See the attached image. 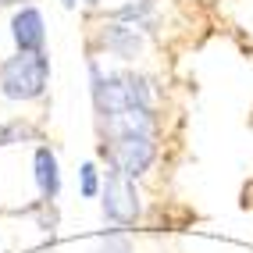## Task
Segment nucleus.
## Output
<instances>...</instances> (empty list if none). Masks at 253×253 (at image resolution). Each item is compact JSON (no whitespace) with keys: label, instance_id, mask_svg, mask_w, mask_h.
Wrapping results in <instances>:
<instances>
[{"label":"nucleus","instance_id":"10","mask_svg":"<svg viewBox=\"0 0 253 253\" xmlns=\"http://www.w3.org/2000/svg\"><path fill=\"white\" fill-rule=\"evenodd\" d=\"M96 253H132V243L125 232H107V235H100Z\"/></svg>","mask_w":253,"mask_h":253},{"label":"nucleus","instance_id":"6","mask_svg":"<svg viewBox=\"0 0 253 253\" xmlns=\"http://www.w3.org/2000/svg\"><path fill=\"white\" fill-rule=\"evenodd\" d=\"M11 36H14V43H18L22 54H43V46H46L43 14H40L36 7H22V11L11 18Z\"/></svg>","mask_w":253,"mask_h":253},{"label":"nucleus","instance_id":"4","mask_svg":"<svg viewBox=\"0 0 253 253\" xmlns=\"http://www.w3.org/2000/svg\"><path fill=\"white\" fill-rule=\"evenodd\" d=\"M100 207H104V217L111 225H136L143 204H139V193H136V178L122 175L118 168L111 164L104 171V185H100Z\"/></svg>","mask_w":253,"mask_h":253},{"label":"nucleus","instance_id":"2","mask_svg":"<svg viewBox=\"0 0 253 253\" xmlns=\"http://www.w3.org/2000/svg\"><path fill=\"white\" fill-rule=\"evenodd\" d=\"M50 82V57L43 54H14L0 64V93L7 100H40Z\"/></svg>","mask_w":253,"mask_h":253},{"label":"nucleus","instance_id":"3","mask_svg":"<svg viewBox=\"0 0 253 253\" xmlns=\"http://www.w3.org/2000/svg\"><path fill=\"white\" fill-rule=\"evenodd\" d=\"M100 157H107L122 175L139 178L150 171V164L157 157L154 132H122V136H107V143H100Z\"/></svg>","mask_w":253,"mask_h":253},{"label":"nucleus","instance_id":"8","mask_svg":"<svg viewBox=\"0 0 253 253\" xmlns=\"http://www.w3.org/2000/svg\"><path fill=\"white\" fill-rule=\"evenodd\" d=\"M32 136H36L32 125H25V122H4V125H0V150L22 143V139H32Z\"/></svg>","mask_w":253,"mask_h":253},{"label":"nucleus","instance_id":"9","mask_svg":"<svg viewBox=\"0 0 253 253\" xmlns=\"http://www.w3.org/2000/svg\"><path fill=\"white\" fill-rule=\"evenodd\" d=\"M79 185H82V196H86V200H93V196L100 193L104 178H100V171H96V164H93V161H86V164L79 168Z\"/></svg>","mask_w":253,"mask_h":253},{"label":"nucleus","instance_id":"14","mask_svg":"<svg viewBox=\"0 0 253 253\" xmlns=\"http://www.w3.org/2000/svg\"><path fill=\"white\" fill-rule=\"evenodd\" d=\"M0 4H14V0H0Z\"/></svg>","mask_w":253,"mask_h":253},{"label":"nucleus","instance_id":"13","mask_svg":"<svg viewBox=\"0 0 253 253\" xmlns=\"http://www.w3.org/2000/svg\"><path fill=\"white\" fill-rule=\"evenodd\" d=\"M61 4H64V7H75V0H61Z\"/></svg>","mask_w":253,"mask_h":253},{"label":"nucleus","instance_id":"11","mask_svg":"<svg viewBox=\"0 0 253 253\" xmlns=\"http://www.w3.org/2000/svg\"><path fill=\"white\" fill-rule=\"evenodd\" d=\"M150 11H154V0H139V4H128V7H122V11L114 14V18H118V22H136V25H143Z\"/></svg>","mask_w":253,"mask_h":253},{"label":"nucleus","instance_id":"15","mask_svg":"<svg viewBox=\"0 0 253 253\" xmlns=\"http://www.w3.org/2000/svg\"><path fill=\"white\" fill-rule=\"evenodd\" d=\"M86 4H96V0H86Z\"/></svg>","mask_w":253,"mask_h":253},{"label":"nucleus","instance_id":"7","mask_svg":"<svg viewBox=\"0 0 253 253\" xmlns=\"http://www.w3.org/2000/svg\"><path fill=\"white\" fill-rule=\"evenodd\" d=\"M32 168H36V185H40V196L54 204L57 193H61V168H57V157L50 146H40L36 157H32Z\"/></svg>","mask_w":253,"mask_h":253},{"label":"nucleus","instance_id":"12","mask_svg":"<svg viewBox=\"0 0 253 253\" xmlns=\"http://www.w3.org/2000/svg\"><path fill=\"white\" fill-rule=\"evenodd\" d=\"M243 204H246V207L253 204V182H250V185H246V189H243Z\"/></svg>","mask_w":253,"mask_h":253},{"label":"nucleus","instance_id":"5","mask_svg":"<svg viewBox=\"0 0 253 253\" xmlns=\"http://www.w3.org/2000/svg\"><path fill=\"white\" fill-rule=\"evenodd\" d=\"M100 46L107 54L122 57V61H136L139 50H143V36H139V25H128V22H107L100 29Z\"/></svg>","mask_w":253,"mask_h":253},{"label":"nucleus","instance_id":"1","mask_svg":"<svg viewBox=\"0 0 253 253\" xmlns=\"http://www.w3.org/2000/svg\"><path fill=\"white\" fill-rule=\"evenodd\" d=\"M89 79H93V107L100 114V122L136 111V107H150L154 104V82L132 72H111L104 75L100 64L89 61Z\"/></svg>","mask_w":253,"mask_h":253}]
</instances>
